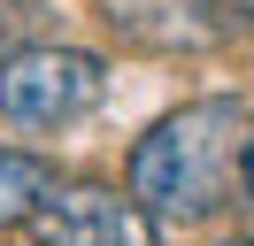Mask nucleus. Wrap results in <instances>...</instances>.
I'll use <instances>...</instances> for the list:
<instances>
[{
	"label": "nucleus",
	"instance_id": "obj_5",
	"mask_svg": "<svg viewBox=\"0 0 254 246\" xmlns=\"http://www.w3.org/2000/svg\"><path fill=\"white\" fill-rule=\"evenodd\" d=\"M247 192H254V116H247Z\"/></svg>",
	"mask_w": 254,
	"mask_h": 246
},
{
	"label": "nucleus",
	"instance_id": "obj_4",
	"mask_svg": "<svg viewBox=\"0 0 254 246\" xmlns=\"http://www.w3.org/2000/svg\"><path fill=\"white\" fill-rule=\"evenodd\" d=\"M47 192H54V169L39 162V154L0 146V231H8V223H23V215H31Z\"/></svg>",
	"mask_w": 254,
	"mask_h": 246
},
{
	"label": "nucleus",
	"instance_id": "obj_1",
	"mask_svg": "<svg viewBox=\"0 0 254 246\" xmlns=\"http://www.w3.org/2000/svg\"><path fill=\"white\" fill-rule=\"evenodd\" d=\"M247 184V108L239 100H185L131 146V200L162 223H200L231 208Z\"/></svg>",
	"mask_w": 254,
	"mask_h": 246
},
{
	"label": "nucleus",
	"instance_id": "obj_2",
	"mask_svg": "<svg viewBox=\"0 0 254 246\" xmlns=\"http://www.w3.org/2000/svg\"><path fill=\"white\" fill-rule=\"evenodd\" d=\"M100 92H108V62L85 46H23L0 62V116L23 131H62L93 116Z\"/></svg>",
	"mask_w": 254,
	"mask_h": 246
},
{
	"label": "nucleus",
	"instance_id": "obj_3",
	"mask_svg": "<svg viewBox=\"0 0 254 246\" xmlns=\"http://www.w3.org/2000/svg\"><path fill=\"white\" fill-rule=\"evenodd\" d=\"M23 231L31 246H154V215L116 184H54Z\"/></svg>",
	"mask_w": 254,
	"mask_h": 246
},
{
	"label": "nucleus",
	"instance_id": "obj_6",
	"mask_svg": "<svg viewBox=\"0 0 254 246\" xmlns=\"http://www.w3.org/2000/svg\"><path fill=\"white\" fill-rule=\"evenodd\" d=\"M231 8H239V15H254V0H231Z\"/></svg>",
	"mask_w": 254,
	"mask_h": 246
},
{
	"label": "nucleus",
	"instance_id": "obj_7",
	"mask_svg": "<svg viewBox=\"0 0 254 246\" xmlns=\"http://www.w3.org/2000/svg\"><path fill=\"white\" fill-rule=\"evenodd\" d=\"M223 246H254V239H223Z\"/></svg>",
	"mask_w": 254,
	"mask_h": 246
}]
</instances>
